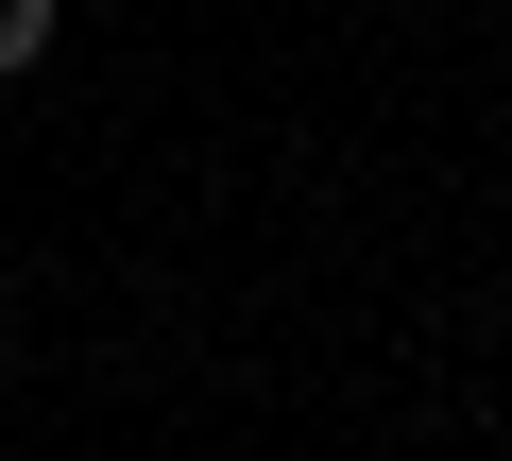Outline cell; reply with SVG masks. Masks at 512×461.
Listing matches in <instances>:
<instances>
[{"label": "cell", "instance_id": "1", "mask_svg": "<svg viewBox=\"0 0 512 461\" xmlns=\"http://www.w3.org/2000/svg\"><path fill=\"white\" fill-rule=\"evenodd\" d=\"M52 18H69V0H0V86H18V69L52 52Z\"/></svg>", "mask_w": 512, "mask_h": 461}]
</instances>
